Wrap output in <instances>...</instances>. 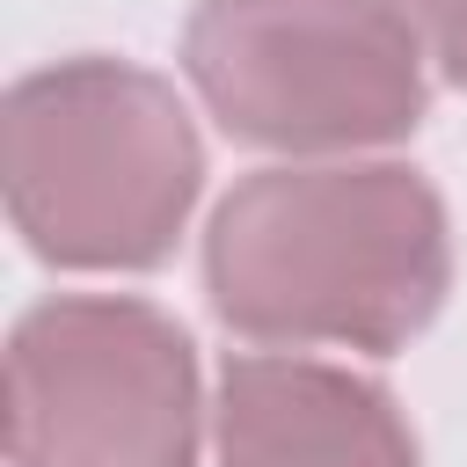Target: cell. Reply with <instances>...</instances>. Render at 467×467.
<instances>
[{
    "instance_id": "cell-2",
    "label": "cell",
    "mask_w": 467,
    "mask_h": 467,
    "mask_svg": "<svg viewBox=\"0 0 467 467\" xmlns=\"http://www.w3.org/2000/svg\"><path fill=\"white\" fill-rule=\"evenodd\" d=\"M0 175L7 219L36 263L153 270L204 190V146L161 73L58 58L7 88Z\"/></svg>"
},
{
    "instance_id": "cell-5",
    "label": "cell",
    "mask_w": 467,
    "mask_h": 467,
    "mask_svg": "<svg viewBox=\"0 0 467 467\" xmlns=\"http://www.w3.org/2000/svg\"><path fill=\"white\" fill-rule=\"evenodd\" d=\"M219 467H416L394 394L321 358L241 350L219 372Z\"/></svg>"
},
{
    "instance_id": "cell-3",
    "label": "cell",
    "mask_w": 467,
    "mask_h": 467,
    "mask_svg": "<svg viewBox=\"0 0 467 467\" xmlns=\"http://www.w3.org/2000/svg\"><path fill=\"white\" fill-rule=\"evenodd\" d=\"M182 73L226 139L358 153L423 124V36L401 0H197Z\"/></svg>"
},
{
    "instance_id": "cell-1",
    "label": "cell",
    "mask_w": 467,
    "mask_h": 467,
    "mask_svg": "<svg viewBox=\"0 0 467 467\" xmlns=\"http://www.w3.org/2000/svg\"><path fill=\"white\" fill-rule=\"evenodd\" d=\"M212 314L248 343L401 350L452 292L445 204L394 161L255 168L204 226Z\"/></svg>"
},
{
    "instance_id": "cell-6",
    "label": "cell",
    "mask_w": 467,
    "mask_h": 467,
    "mask_svg": "<svg viewBox=\"0 0 467 467\" xmlns=\"http://www.w3.org/2000/svg\"><path fill=\"white\" fill-rule=\"evenodd\" d=\"M401 15L416 22V36L438 58V73L452 88H467V0H401Z\"/></svg>"
},
{
    "instance_id": "cell-4",
    "label": "cell",
    "mask_w": 467,
    "mask_h": 467,
    "mask_svg": "<svg viewBox=\"0 0 467 467\" xmlns=\"http://www.w3.org/2000/svg\"><path fill=\"white\" fill-rule=\"evenodd\" d=\"M197 350L146 299H44L7 336L15 467H197Z\"/></svg>"
}]
</instances>
